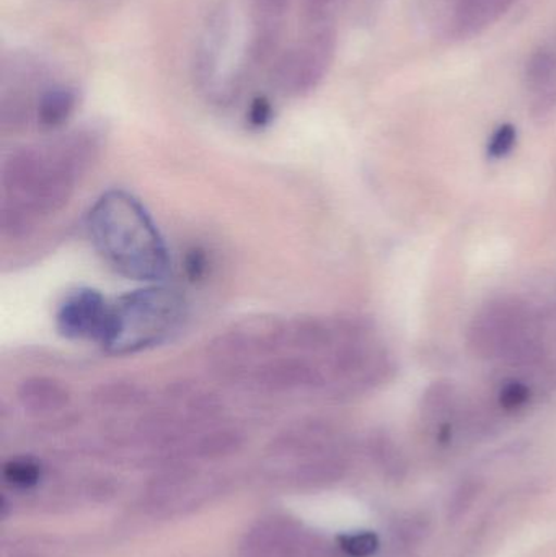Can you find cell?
Returning <instances> with one entry per match:
<instances>
[{
  "mask_svg": "<svg viewBox=\"0 0 556 557\" xmlns=\"http://www.w3.org/2000/svg\"><path fill=\"white\" fill-rule=\"evenodd\" d=\"M100 152L94 131H75L46 147L13 150L2 166L3 237H28L41 219L61 211Z\"/></svg>",
  "mask_w": 556,
  "mask_h": 557,
  "instance_id": "6da1fadb",
  "label": "cell"
},
{
  "mask_svg": "<svg viewBox=\"0 0 556 557\" xmlns=\"http://www.w3.org/2000/svg\"><path fill=\"white\" fill-rule=\"evenodd\" d=\"M87 228L97 253L121 276L147 284L169 276V248L143 202L131 193H103L88 212Z\"/></svg>",
  "mask_w": 556,
  "mask_h": 557,
  "instance_id": "7a4b0ae2",
  "label": "cell"
},
{
  "mask_svg": "<svg viewBox=\"0 0 556 557\" xmlns=\"http://www.w3.org/2000/svg\"><path fill=\"white\" fill-rule=\"evenodd\" d=\"M186 317L176 288L149 284L121 295L111 304L110 331L103 349L113 356H134L165 343Z\"/></svg>",
  "mask_w": 556,
  "mask_h": 557,
  "instance_id": "3957f363",
  "label": "cell"
},
{
  "mask_svg": "<svg viewBox=\"0 0 556 557\" xmlns=\"http://www.w3.org/2000/svg\"><path fill=\"white\" fill-rule=\"evenodd\" d=\"M538 324L531 310L518 300L486 305L473 318L469 346L482 359L529 360L538 352Z\"/></svg>",
  "mask_w": 556,
  "mask_h": 557,
  "instance_id": "277c9868",
  "label": "cell"
},
{
  "mask_svg": "<svg viewBox=\"0 0 556 557\" xmlns=\"http://www.w3.org/2000/svg\"><path fill=\"white\" fill-rule=\"evenodd\" d=\"M244 385L268 393L326 392V379L319 362L291 352L255 363Z\"/></svg>",
  "mask_w": 556,
  "mask_h": 557,
  "instance_id": "5b68a950",
  "label": "cell"
},
{
  "mask_svg": "<svg viewBox=\"0 0 556 557\" xmlns=\"http://www.w3.org/2000/svg\"><path fill=\"white\" fill-rule=\"evenodd\" d=\"M111 304L90 287L65 295L55 313V327L72 341H87L103 346L110 331Z\"/></svg>",
  "mask_w": 556,
  "mask_h": 557,
  "instance_id": "8992f818",
  "label": "cell"
},
{
  "mask_svg": "<svg viewBox=\"0 0 556 557\" xmlns=\"http://www.w3.org/2000/svg\"><path fill=\"white\" fill-rule=\"evenodd\" d=\"M332 48V38L322 33L306 45L284 52L274 69V82L280 90L291 97L312 91L325 74Z\"/></svg>",
  "mask_w": 556,
  "mask_h": 557,
  "instance_id": "52a82bcc",
  "label": "cell"
},
{
  "mask_svg": "<svg viewBox=\"0 0 556 557\" xmlns=\"http://www.w3.org/2000/svg\"><path fill=\"white\" fill-rule=\"evenodd\" d=\"M16 398L26 411L48 414L64 409L71 401V393L64 383L52 376L35 375L20 383Z\"/></svg>",
  "mask_w": 556,
  "mask_h": 557,
  "instance_id": "ba28073f",
  "label": "cell"
},
{
  "mask_svg": "<svg viewBox=\"0 0 556 557\" xmlns=\"http://www.w3.org/2000/svg\"><path fill=\"white\" fill-rule=\"evenodd\" d=\"M77 108V94L69 87H52L42 91L36 104V121L42 129L64 126Z\"/></svg>",
  "mask_w": 556,
  "mask_h": 557,
  "instance_id": "9c48e42d",
  "label": "cell"
},
{
  "mask_svg": "<svg viewBox=\"0 0 556 557\" xmlns=\"http://www.w3.org/2000/svg\"><path fill=\"white\" fill-rule=\"evenodd\" d=\"M257 25L260 28L257 36L260 38L276 39L277 26L286 15L289 0H251Z\"/></svg>",
  "mask_w": 556,
  "mask_h": 557,
  "instance_id": "30bf717a",
  "label": "cell"
},
{
  "mask_svg": "<svg viewBox=\"0 0 556 557\" xmlns=\"http://www.w3.org/2000/svg\"><path fill=\"white\" fill-rule=\"evenodd\" d=\"M183 274L191 284H201L211 273V258L202 247H193L186 251L182 263Z\"/></svg>",
  "mask_w": 556,
  "mask_h": 557,
  "instance_id": "8fae6325",
  "label": "cell"
},
{
  "mask_svg": "<svg viewBox=\"0 0 556 557\" xmlns=\"http://www.w3.org/2000/svg\"><path fill=\"white\" fill-rule=\"evenodd\" d=\"M339 548L351 557H369L379 549V539L375 533L361 532L343 535L338 540Z\"/></svg>",
  "mask_w": 556,
  "mask_h": 557,
  "instance_id": "7c38bea8",
  "label": "cell"
},
{
  "mask_svg": "<svg viewBox=\"0 0 556 557\" xmlns=\"http://www.w3.org/2000/svg\"><path fill=\"white\" fill-rule=\"evenodd\" d=\"M498 399L499 406L506 411H518V409L524 408L531 399V388L518 380H509V382L503 383Z\"/></svg>",
  "mask_w": 556,
  "mask_h": 557,
  "instance_id": "4fadbf2b",
  "label": "cell"
},
{
  "mask_svg": "<svg viewBox=\"0 0 556 557\" xmlns=\"http://www.w3.org/2000/svg\"><path fill=\"white\" fill-rule=\"evenodd\" d=\"M3 476L13 486L29 487L35 486L39 481V468L32 461L16 460L10 461L3 468Z\"/></svg>",
  "mask_w": 556,
  "mask_h": 557,
  "instance_id": "5bb4252c",
  "label": "cell"
},
{
  "mask_svg": "<svg viewBox=\"0 0 556 557\" xmlns=\"http://www.w3.org/2000/svg\"><path fill=\"white\" fill-rule=\"evenodd\" d=\"M516 140H518V131L512 124H502L498 129L493 133L489 143V157L493 160H502L508 157L515 149Z\"/></svg>",
  "mask_w": 556,
  "mask_h": 557,
  "instance_id": "9a60e30c",
  "label": "cell"
},
{
  "mask_svg": "<svg viewBox=\"0 0 556 557\" xmlns=\"http://www.w3.org/2000/svg\"><path fill=\"white\" fill-rule=\"evenodd\" d=\"M274 108L270 98L257 97L251 100L247 111V123L251 129L263 131L273 123Z\"/></svg>",
  "mask_w": 556,
  "mask_h": 557,
  "instance_id": "2e32d148",
  "label": "cell"
}]
</instances>
